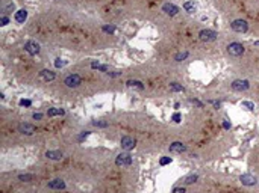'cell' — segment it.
<instances>
[{"instance_id": "obj_1", "label": "cell", "mask_w": 259, "mask_h": 193, "mask_svg": "<svg viewBox=\"0 0 259 193\" xmlns=\"http://www.w3.org/2000/svg\"><path fill=\"white\" fill-rule=\"evenodd\" d=\"M227 53L233 57H238L244 53V45L239 44V42H232V44L227 45Z\"/></svg>"}, {"instance_id": "obj_2", "label": "cell", "mask_w": 259, "mask_h": 193, "mask_svg": "<svg viewBox=\"0 0 259 193\" xmlns=\"http://www.w3.org/2000/svg\"><path fill=\"white\" fill-rule=\"evenodd\" d=\"M64 83H65V86H68V88H77V86L82 83V77H81L79 74H70V76L65 77Z\"/></svg>"}, {"instance_id": "obj_3", "label": "cell", "mask_w": 259, "mask_h": 193, "mask_svg": "<svg viewBox=\"0 0 259 193\" xmlns=\"http://www.w3.org/2000/svg\"><path fill=\"white\" fill-rule=\"evenodd\" d=\"M115 164L117 166H130L132 164V155L129 153H121L117 155L115 158Z\"/></svg>"}, {"instance_id": "obj_4", "label": "cell", "mask_w": 259, "mask_h": 193, "mask_svg": "<svg viewBox=\"0 0 259 193\" xmlns=\"http://www.w3.org/2000/svg\"><path fill=\"white\" fill-rule=\"evenodd\" d=\"M230 27H232L235 32H238V33H244V32H247L249 24H247V21H244V20H235V21L230 24Z\"/></svg>"}, {"instance_id": "obj_5", "label": "cell", "mask_w": 259, "mask_h": 193, "mask_svg": "<svg viewBox=\"0 0 259 193\" xmlns=\"http://www.w3.org/2000/svg\"><path fill=\"white\" fill-rule=\"evenodd\" d=\"M199 36L202 41H206V42H209V41H215L217 39V32L214 30H209V29H205V30H202L200 33H199Z\"/></svg>"}, {"instance_id": "obj_6", "label": "cell", "mask_w": 259, "mask_h": 193, "mask_svg": "<svg viewBox=\"0 0 259 193\" xmlns=\"http://www.w3.org/2000/svg\"><path fill=\"white\" fill-rule=\"evenodd\" d=\"M24 50H26L29 54L35 56V54L40 53V45H38L37 42H34V41H27V42L24 44Z\"/></svg>"}, {"instance_id": "obj_7", "label": "cell", "mask_w": 259, "mask_h": 193, "mask_svg": "<svg viewBox=\"0 0 259 193\" xmlns=\"http://www.w3.org/2000/svg\"><path fill=\"white\" fill-rule=\"evenodd\" d=\"M239 181H241L244 186H256V184H258L256 177H253V175H250V174L241 175V177H239Z\"/></svg>"}, {"instance_id": "obj_8", "label": "cell", "mask_w": 259, "mask_h": 193, "mask_svg": "<svg viewBox=\"0 0 259 193\" xmlns=\"http://www.w3.org/2000/svg\"><path fill=\"white\" fill-rule=\"evenodd\" d=\"M121 148L123 150H126V151H129V150H133V146H135V139H132L129 136H124V137H121Z\"/></svg>"}, {"instance_id": "obj_9", "label": "cell", "mask_w": 259, "mask_h": 193, "mask_svg": "<svg viewBox=\"0 0 259 193\" xmlns=\"http://www.w3.org/2000/svg\"><path fill=\"white\" fill-rule=\"evenodd\" d=\"M185 151H186V146L182 142H173L170 145V153H173V154H182Z\"/></svg>"}, {"instance_id": "obj_10", "label": "cell", "mask_w": 259, "mask_h": 193, "mask_svg": "<svg viewBox=\"0 0 259 193\" xmlns=\"http://www.w3.org/2000/svg\"><path fill=\"white\" fill-rule=\"evenodd\" d=\"M35 130H37V127L32 125V124H20L18 125V131L23 133V134H34Z\"/></svg>"}, {"instance_id": "obj_11", "label": "cell", "mask_w": 259, "mask_h": 193, "mask_svg": "<svg viewBox=\"0 0 259 193\" xmlns=\"http://www.w3.org/2000/svg\"><path fill=\"white\" fill-rule=\"evenodd\" d=\"M249 81L247 80H235L233 83H232V89H235V91H246V89H249Z\"/></svg>"}, {"instance_id": "obj_12", "label": "cell", "mask_w": 259, "mask_h": 193, "mask_svg": "<svg viewBox=\"0 0 259 193\" xmlns=\"http://www.w3.org/2000/svg\"><path fill=\"white\" fill-rule=\"evenodd\" d=\"M55 77H56V74L49 70H43L40 73V80H43V81H52V80H55Z\"/></svg>"}, {"instance_id": "obj_13", "label": "cell", "mask_w": 259, "mask_h": 193, "mask_svg": "<svg viewBox=\"0 0 259 193\" xmlns=\"http://www.w3.org/2000/svg\"><path fill=\"white\" fill-rule=\"evenodd\" d=\"M49 187H50V189H55V190H61V189L65 187V183H64L61 178H56V180H52V181L49 183Z\"/></svg>"}, {"instance_id": "obj_14", "label": "cell", "mask_w": 259, "mask_h": 193, "mask_svg": "<svg viewBox=\"0 0 259 193\" xmlns=\"http://www.w3.org/2000/svg\"><path fill=\"white\" fill-rule=\"evenodd\" d=\"M162 11H164L165 14H168V15H176V14L179 12V8L171 5V3H165V5L162 6Z\"/></svg>"}, {"instance_id": "obj_15", "label": "cell", "mask_w": 259, "mask_h": 193, "mask_svg": "<svg viewBox=\"0 0 259 193\" xmlns=\"http://www.w3.org/2000/svg\"><path fill=\"white\" fill-rule=\"evenodd\" d=\"M26 18H27V11L26 9H20V11L15 12V21L17 23H24Z\"/></svg>"}, {"instance_id": "obj_16", "label": "cell", "mask_w": 259, "mask_h": 193, "mask_svg": "<svg viewBox=\"0 0 259 193\" xmlns=\"http://www.w3.org/2000/svg\"><path fill=\"white\" fill-rule=\"evenodd\" d=\"M14 9H15V5H14L12 2H8V3H5V5L2 6L3 15H5V14H9V12H14Z\"/></svg>"}, {"instance_id": "obj_17", "label": "cell", "mask_w": 259, "mask_h": 193, "mask_svg": "<svg viewBox=\"0 0 259 193\" xmlns=\"http://www.w3.org/2000/svg\"><path fill=\"white\" fill-rule=\"evenodd\" d=\"M45 157L50 158V160H61L62 158V153H59V151H47Z\"/></svg>"}, {"instance_id": "obj_18", "label": "cell", "mask_w": 259, "mask_h": 193, "mask_svg": "<svg viewBox=\"0 0 259 193\" xmlns=\"http://www.w3.org/2000/svg\"><path fill=\"white\" fill-rule=\"evenodd\" d=\"M183 9H185L186 12H189V14L196 12V5H194V2H186V3L183 5Z\"/></svg>"}, {"instance_id": "obj_19", "label": "cell", "mask_w": 259, "mask_h": 193, "mask_svg": "<svg viewBox=\"0 0 259 193\" xmlns=\"http://www.w3.org/2000/svg\"><path fill=\"white\" fill-rule=\"evenodd\" d=\"M199 180V175H196V174H192V175H188L183 181H185V184H192V183H196Z\"/></svg>"}, {"instance_id": "obj_20", "label": "cell", "mask_w": 259, "mask_h": 193, "mask_svg": "<svg viewBox=\"0 0 259 193\" xmlns=\"http://www.w3.org/2000/svg\"><path fill=\"white\" fill-rule=\"evenodd\" d=\"M126 84H128V86H136V88H139V89L144 88V84H142L141 81H138V80H128Z\"/></svg>"}, {"instance_id": "obj_21", "label": "cell", "mask_w": 259, "mask_h": 193, "mask_svg": "<svg viewBox=\"0 0 259 193\" xmlns=\"http://www.w3.org/2000/svg\"><path fill=\"white\" fill-rule=\"evenodd\" d=\"M65 112L62 110V109H50L49 112H47V115L49 116H56V115H64Z\"/></svg>"}, {"instance_id": "obj_22", "label": "cell", "mask_w": 259, "mask_h": 193, "mask_svg": "<svg viewBox=\"0 0 259 193\" xmlns=\"http://www.w3.org/2000/svg\"><path fill=\"white\" fill-rule=\"evenodd\" d=\"M18 180H20V181H26V183H27V181H32V180H34V175H32V174L18 175Z\"/></svg>"}, {"instance_id": "obj_23", "label": "cell", "mask_w": 259, "mask_h": 193, "mask_svg": "<svg viewBox=\"0 0 259 193\" xmlns=\"http://www.w3.org/2000/svg\"><path fill=\"white\" fill-rule=\"evenodd\" d=\"M91 67H92V68H97V70H100V71H109L106 65H100L99 62H97V64H95V62H92V64H91Z\"/></svg>"}, {"instance_id": "obj_24", "label": "cell", "mask_w": 259, "mask_h": 193, "mask_svg": "<svg viewBox=\"0 0 259 193\" xmlns=\"http://www.w3.org/2000/svg\"><path fill=\"white\" fill-rule=\"evenodd\" d=\"M170 89H171L173 92H183V88H182L180 84H177V83H171V84H170Z\"/></svg>"}, {"instance_id": "obj_25", "label": "cell", "mask_w": 259, "mask_h": 193, "mask_svg": "<svg viewBox=\"0 0 259 193\" xmlns=\"http://www.w3.org/2000/svg\"><path fill=\"white\" fill-rule=\"evenodd\" d=\"M186 56H188V51H183V53H177V54L174 56V59H176L177 62H180V60H183Z\"/></svg>"}, {"instance_id": "obj_26", "label": "cell", "mask_w": 259, "mask_h": 193, "mask_svg": "<svg viewBox=\"0 0 259 193\" xmlns=\"http://www.w3.org/2000/svg\"><path fill=\"white\" fill-rule=\"evenodd\" d=\"M241 106H243V107H246L247 110H253V109H255V104H253V103H250V101H243V103H241Z\"/></svg>"}, {"instance_id": "obj_27", "label": "cell", "mask_w": 259, "mask_h": 193, "mask_svg": "<svg viewBox=\"0 0 259 193\" xmlns=\"http://www.w3.org/2000/svg\"><path fill=\"white\" fill-rule=\"evenodd\" d=\"M64 65H65V62H64L62 59H59V57H58V59L55 60V67H56V68H61V67H64Z\"/></svg>"}, {"instance_id": "obj_28", "label": "cell", "mask_w": 259, "mask_h": 193, "mask_svg": "<svg viewBox=\"0 0 259 193\" xmlns=\"http://www.w3.org/2000/svg\"><path fill=\"white\" fill-rule=\"evenodd\" d=\"M159 163H161L162 166H164V164H168V163H171V158H170V157H162Z\"/></svg>"}, {"instance_id": "obj_29", "label": "cell", "mask_w": 259, "mask_h": 193, "mask_svg": "<svg viewBox=\"0 0 259 193\" xmlns=\"http://www.w3.org/2000/svg\"><path fill=\"white\" fill-rule=\"evenodd\" d=\"M106 74H108V76H109V77H118V76H120V74H121V73H118V71H114V73H109V71H108V73H106Z\"/></svg>"}, {"instance_id": "obj_30", "label": "cell", "mask_w": 259, "mask_h": 193, "mask_svg": "<svg viewBox=\"0 0 259 193\" xmlns=\"http://www.w3.org/2000/svg\"><path fill=\"white\" fill-rule=\"evenodd\" d=\"M20 104H21V106H26V107H29L32 103H31L29 100H21V101H20Z\"/></svg>"}, {"instance_id": "obj_31", "label": "cell", "mask_w": 259, "mask_h": 193, "mask_svg": "<svg viewBox=\"0 0 259 193\" xmlns=\"http://www.w3.org/2000/svg\"><path fill=\"white\" fill-rule=\"evenodd\" d=\"M94 125H95V127H108L106 122H99V121H94Z\"/></svg>"}, {"instance_id": "obj_32", "label": "cell", "mask_w": 259, "mask_h": 193, "mask_svg": "<svg viewBox=\"0 0 259 193\" xmlns=\"http://www.w3.org/2000/svg\"><path fill=\"white\" fill-rule=\"evenodd\" d=\"M180 119H182V116L179 115V113H174V115H173V121H174V122H180Z\"/></svg>"}, {"instance_id": "obj_33", "label": "cell", "mask_w": 259, "mask_h": 193, "mask_svg": "<svg viewBox=\"0 0 259 193\" xmlns=\"http://www.w3.org/2000/svg\"><path fill=\"white\" fill-rule=\"evenodd\" d=\"M173 193H185V189H183V187H176V189L173 190Z\"/></svg>"}, {"instance_id": "obj_34", "label": "cell", "mask_w": 259, "mask_h": 193, "mask_svg": "<svg viewBox=\"0 0 259 193\" xmlns=\"http://www.w3.org/2000/svg\"><path fill=\"white\" fill-rule=\"evenodd\" d=\"M8 21H9V20H8V17H6V15H3V17H2V26H6V24H8Z\"/></svg>"}, {"instance_id": "obj_35", "label": "cell", "mask_w": 259, "mask_h": 193, "mask_svg": "<svg viewBox=\"0 0 259 193\" xmlns=\"http://www.w3.org/2000/svg\"><path fill=\"white\" fill-rule=\"evenodd\" d=\"M103 30H105V32H111V33H112V32H114V27H108V26H105V27H103Z\"/></svg>"}, {"instance_id": "obj_36", "label": "cell", "mask_w": 259, "mask_h": 193, "mask_svg": "<svg viewBox=\"0 0 259 193\" xmlns=\"http://www.w3.org/2000/svg\"><path fill=\"white\" fill-rule=\"evenodd\" d=\"M191 103H192V104H196V106H199V107H202V106H203V104H202L200 101H197V100H191Z\"/></svg>"}, {"instance_id": "obj_37", "label": "cell", "mask_w": 259, "mask_h": 193, "mask_svg": "<svg viewBox=\"0 0 259 193\" xmlns=\"http://www.w3.org/2000/svg\"><path fill=\"white\" fill-rule=\"evenodd\" d=\"M32 118H34V119H41V118H43V115H41V113H34V116H32Z\"/></svg>"}, {"instance_id": "obj_38", "label": "cell", "mask_w": 259, "mask_h": 193, "mask_svg": "<svg viewBox=\"0 0 259 193\" xmlns=\"http://www.w3.org/2000/svg\"><path fill=\"white\" fill-rule=\"evenodd\" d=\"M255 47H259V41H256V42H255Z\"/></svg>"}]
</instances>
